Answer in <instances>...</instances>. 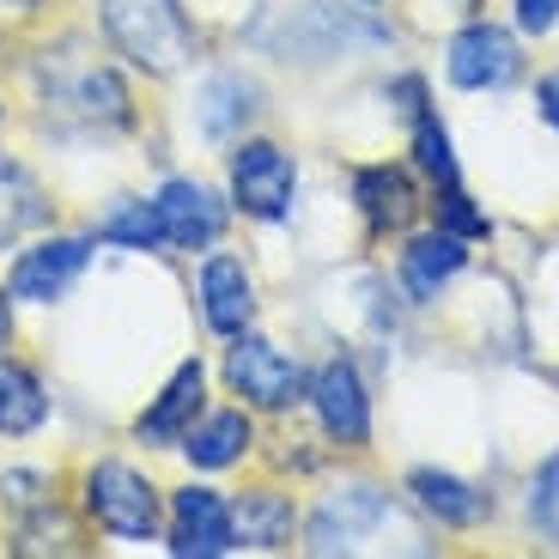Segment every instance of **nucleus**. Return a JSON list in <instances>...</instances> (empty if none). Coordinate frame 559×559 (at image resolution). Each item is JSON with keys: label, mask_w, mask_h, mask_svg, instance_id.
<instances>
[{"label": "nucleus", "mask_w": 559, "mask_h": 559, "mask_svg": "<svg viewBox=\"0 0 559 559\" xmlns=\"http://www.w3.org/2000/svg\"><path fill=\"white\" fill-rule=\"evenodd\" d=\"M201 317H207L213 335L238 341L255 317V280L238 255H207L201 267Z\"/></svg>", "instance_id": "11"}, {"label": "nucleus", "mask_w": 559, "mask_h": 559, "mask_svg": "<svg viewBox=\"0 0 559 559\" xmlns=\"http://www.w3.org/2000/svg\"><path fill=\"white\" fill-rule=\"evenodd\" d=\"M353 201H359L371 238H390V231H407L419 213V189L402 165H365L353 177Z\"/></svg>", "instance_id": "12"}, {"label": "nucleus", "mask_w": 559, "mask_h": 559, "mask_svg": "<svg viewBox=\"0 0 559 559\" xmlns=\"http://www.w3.org/2000/svg\"><path fill=\"white\" fill-rule=\"evenodd\" d=\"M225 383L255 407H293V402L310 395L305 365L286 359V353H280L274 341H262V335H238V347L225 353Z\"/></svg>", "instance_id": "4"}, {"label": "nucleus", "mask_w": 559, "mask_h": 559, "mask_svg": "<svg viewBox=\"0 0 559 559\" xmlns=\"http://www.w3.org/2000/svg\"><path fill=\"white\" fill-rule=\"evenodd\" d=\"M73 104H80V116L85 122H116L122 128L128 116V92H122V80H116L110 68H92V73H80V85H73Z\"/></svg>", "instance_id": "22"}, {"label": "nucleus", "mask_w": 559, "mask_h": 559, "mask_svg": "<svg viewBox=\"0 0 559 559\" xmlns=\"http://www.w3.org/2000/svg\"><path fill=\"white\" fill-rule=\"evenodd\" d=\"M85 262H92V243L85 238H43V243H31V250L13 262L7 293L25 298V305H56L73 280L85 274Z\"/></svg>", "instance_id": "9"}, {"label": "nucleus", "mask_w": 559, "mask_h": 559, "mask_svg": "<svg viewBox=\"0 0 559 559\" xmlns=\"http://www.w3.org/2000/svg\"><path fill=\"white\" fill-rule=\"evenodd\" d=\"M414 165L426 170L438 189H450V182H456V153H450V134H444V122H438L432 110L414 116Z\"/></svg>", "instance_id": "23"}, {"label": "nucleus", "mask_w": 559, "mask_h": 559, "mask_svg": "<svg viewBox=\"0 0 559 559\" xmlns=\"http://www.w3.org/2000/svg\"><path fill=\"white\" fill-rule=\"evenodd\" d=\"M250 444H255V426L243 407H219V414H207L201 426L182 432V450H189L195 468H231V462L250 456Z\"/></svg>", "instance_id": "16"}, {"label": "nucleus", "mask_w": 559, "mask_h": 559, "mask_svg": "<svg viewBox=\"0 0 559 559\" xmlns=\"http://www.w3.org/2000/svg\"><path fill=\"white\" fill-rule=\"evenodd\" d=\"M158 219H165V243L170 250H213V243L225 238V207L213 189H201V182L189 177H170L165 189H158Z\"/></svg>", "instance_id": "10"}, {"label": "nucleus", "mask_w": 559, "mask_h": 559, "mask_svg": "<svg viewBox=\"0 0 559 559\" xmlns=\"http://www.w3.org/2000/svg\"><path fill=\"white\" fill-rule=\"evenodd\" d=\"M238 547V530H231V504L213 487H182L170 499V554L182 559H219Z\"/></svg>", "instance_id": "8"}, {"label": "nucleus", "mask_w": 559, "mask_h": 559, "mask_svg": "<svg viewBox=\"0 0 559 559\" xmlns=\"http://www.w3.org/2000/svg\"><path fill=\"white\" fill-rule=\"evenodd\" d=\"M13 341V293H0V347Z\"/></svg>", "instance_id": "29"}, {"label": "nucleus", "mask_w": 559, "mask_h": 559, "mask_svg": "<svg viewBox=\"0 0 559 559\" xmlns=\"http://www.w3.org/2000/svg\"><path fill=\"white\" fill-rule=\"evenodd\" d=\"M255 110H262V104H255V85L243 80V73H219V80L201 85V98H195V116L213 140H231Z\"/></svg>", "instance_id": "19"}, {"label": "nucleus", "mask_w": 559, "mask_h": 559, "mask_svg": "<svg viewBox=\"0 0 559 559\" xmlns=\"http://www.w3.org/2000/svg\"><path fill=\"white\" fill-rule=\"evenodd\" d=\"M444 73L462 92H499V85H511L523 73L518 37L504 25H492V19H468L444 49Z\"/></svg>", "instance_id": "5"}, {"label": "nucleus", "mask_w": 559, "mask_h": 559, "mask_svg": "<svg viewBox=\"0 0 559 559\" xmlns=\"http://www.w3.org/2000/svg\"><path fill=\"white\" fill-rule=\"evenodd\" d=\"M462 267H468V238H456V231L438 225V231H419V238L402 250V286H407L414 305H432Z\"/></svg>", "instance_id": "13"}, {"label": "nucleus", "mask_w": 559, "mask_h": 559, "mask_svg": "<svg viewBox=\"0 0 559 559\" xmlns=\"http://www.w3.org/2000/svg\"><path fill=\"white\" fill-rule=\"evenodd\" d=\"M85 511L116 542H153L158 535V487L128 462H98L85 475Z\"/></svg>", "instance_id": "2"}, {"label": "nucleus", "mask_w": 559, "mask_h": 559, "mask_svg": "<svg viewBox=\"0 0 559 559\" xmlns=\"http://www.w3.org/2000/svg\"><path fill=\"white\" fill-rule=\"evenodd\" d=\"M231 201L262 225L293 219V201H298L293 153L274 146V140H243L238 153H231Z\"/></svg>", "instance_id": "3"}, {"label": "nucleus", "mask_w": 559, "mask_h": 559, "mask_svg": "<svg viewBox=\"0 0 559 559\" xmlns=\"http://www.w3.org/2000/svg\"><path fill=\"white\" fill-rule=\"evenodd\" d=\"M554 25H559V0H518V31L547 37Z\"/></svg>", "instance_id": "27"}, {"label": "nucleus", "mask_w": 559, "mask_h": 559, "mask_svg": "<svg viewBox=\"0 0 559 559\" xmlns=\"http://www.w3.org/2000/svg\"><path fill=\"white\" fill-rule=\"evenodd\" d=\"M530 518L542 523V530H559V456L542 462V475H535V487H530Z\"/></svg>", "instance_id": "26"}, {"label": "nucleus", "mask_w": 559, "mask_h": 559, "mask_svg": "<svg viewBox=\"0 0 559 559\" xmlns=\"http://www.w3.org/2000/svg\"><path fill=\"white\" fill-rule=\"evenodd\" d=\"M535 104H542V116L559 128V73H547V80L535 85Z\"/></svg>", "instance_id": "28"}, {"label": "nucleus", "mask_w": 559, "mask_h": 559, "mask_svg": "<svg viewBox=\"0 0 559 559\" xmlns=\"http://www.w3.org/2000/svg\"><path fill=\"white\" fill-rule=\"evenodd\" d=\"M390 518H395L390 492L353 480V487L329 492L317 504V518H310V554H353V547H365Z\"/></svg>", "instance_id": "6"}, {"label": "nucleus", "mask_w": 559, "mask_h": 559, "mask_svg": "<svg viewBox=\"0 0 559 559\" xmlns=\"http://www.w3.org/2000/svg\"><path fill=\"white\" fill-rule=\"evenodd\" d=\"M0 504H7V511H19V518H31V511H43V504H49V480L31 475V468H7V475H0Z\"/></svg>", "instance_id": "25"}, {"label": "nucleus", "mask_w": 559, "mask_h": 559, "mask_svg": "<svg viewBox=\"0 0 559 559\" xmlns=\"http://www.w3.org/2000/svg\"><path fill=\"white\" fill-rule=\"evenodd\" d=\"M310 407H317V426L329 444L341 450H359L365 438H371V395H365L359 371H353L347 359H329L310 378Z\"/></svg>", "instance_id": "7"}, {"label": "nucleus", "mask_w": 559, "mask_h": 559, "mask_svg": "<svg viewBox=\"0 0 559 559\" xmlns=\"http://www.w3.org/2000/svg\"><path fill=\"white\" fill-rule=\"evenodd\" d=\"M98 238L122 243V250H158V243H165V219H158L153 201H122L116 213L98 219Z\"/></svg>", "instance_id": "20"}, {"label": "nucleus", "mask_w": 559, "mask_h": 559, "mask_svg": "<svg viewBox=\"0 0 559 559\" xmlns=\"http://www.w3.org/2000/svg\"><path fill=\"white\" fill-rule=\"evenodd\" d=\"M98 13H104L110 43L140 73H153V80L177 73L182 61L195 56V31H189L177 0H98Z\"/></svg>", "instance_id": "1"}, {"label": "nucleus", "mask_w": 559, "mask_h": 559, "mask_svg": "<svg viewBox=\"0 0 559 559\" xmlns=\"http://www.w3.org/2000/svg\"><path fill=\"white\" fill-rule=\"evenodd\" d=\"M231 530H238V547H262V554H280V547H293V530H298V511L286 492H243L231 504Z\"/></svg>", "instance_id": "15"}, {"label": "nucleus", "mask_w": 559, "mask_h": 559, "mask_svg": "<svg viewBox=\"0 0 559 559\" xmlns=\"http://www.w3.org/2000/svg\"><path fill=\"white\" fill-rule=\"evenodd\" d=\"M13 7H19V13H25V7H31V0H13Z\"/></svg>", "instance_id": "31"}, {"label": "nucleus", "mask_w": 559, "mask_h": 559, "mask_svg": "<svg viewBox=\"0 0 559 559\" xmlns=\"http://www.w3.org/2000/svg\"><path fill=\"white\" fill-rule=\"evenodd\" d=\"M407 492H414L426 511H432L438 523H450V530H468V523H480L492 511L487 492H475L468 480L444 475V468H414V480H407Z\"/></svg>", "instance_id": "17"}, {"label": "nucleus", "mask_w": 559, "mask_h": 559, "mask_svg": "<svg viewBox=\"0 0 559 559\" xmlns=\"http://www.w3.org/2000/svg\"><path fill=\"white\" fill-rule=\"evenodd\" d=\"M43 195H37V182L25 177L19 165H0V243H13L25 225L43 219Z\"/></svg>", "instance_id": "21"}, {"label": "nucleus", "mask_w": 559, "mask_h": 559, "mask_svg": "<svg viewBox=\"0 0 559 559\" xmlns=\"http://www.w3.org/2000/svg\"><path fill=\"white\" fill-rule=\"evenodd\" d=\"M438 225H444V231H456V238H487V231H492V219L468 195H462L456 182L438 195Z\"/></svg>", "instance_id": "24"}, {"label": "nucleus", "mask_w": 559, "mask_h": 559, "mask_svg": "<svg viewBox=\"0 0 559 559\" xmlns=\"http://www.w3.org/2000/svg\"><path fill=\"white\" fill-rule=\"evenodd\" d=\"M49 419V395H43L31 365L0 359V438H31Z\"/></svg>", "instance_id": "18"}, {"label": "nucleus", "mask_w": 559, "mask_h": 559, "mask_svg": "<svg viewBox=\"0 0 559 559\" xmlns=\"http://www.w3.org/2000/svg\"><path fill=\"white\" fill-rule=\"evenodd\" d=\"M444 7H450V13H475L480 0H444Z\"/></svg>", "instance_id": "30"}, {"label": "nucleus", "mask_w": 559, "mask_h": 559, "mask_svg": "<svg viewBox=\"0 0 559 559\" xmlns=\"http://www.w3.org/2000/svg\"><path fill=\"white\" fill-rule=\"evenodd\" d=\"M201 402H207V371L189 359V365H177V378L165 383V395L140 414V426H134L140 444H182V432L195 426Z\"/></svg>", "instance_id": "14"}]
</instances>
